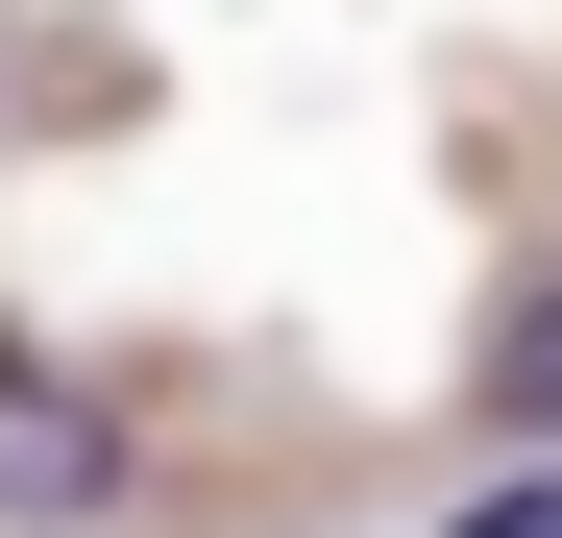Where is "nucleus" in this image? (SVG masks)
<instances>
[{
	"mask_svg": "<svg viewBox=\"0 0 562 538\" xmlns=\"http://www.w3.org/2000/svg\"><path fill=\"white\" fill-rule=\"evenodd\" d=\"M99 514H123V392L0 318V538H99Z\"/></svg>",
	"mask_w": 562,
	"mask_h": 538,
	"instance_id": "nucleus-1",
	"label": "nucleus"
},
{
	"mask_svg": "<svg viewBox=\"0 0 562 538\" xmlns=\"http://www.w3.org/2000/svg\"><path fill=\"white\" fill-rule=\"evenodd\" d=\"M490 416H514V440H562V294H538V318L490 343Z\"/></svg>",
	"mask_w": 562,
	"mask_h": 538,
	"instance_id": "nucleus-2",
	"label": "nucleus"
}]
</instances>
